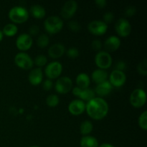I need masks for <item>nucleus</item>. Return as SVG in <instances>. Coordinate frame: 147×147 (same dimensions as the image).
<instances>
[{
	"instance_id": "obj_7",
	"label": "nucleus",
	"mask_w": 147,
	"mask_h": 147,
	"mask_svg": "<svg viewBox=\"0 0 147 147\" xmlns=\"http://www.w3.org/2000/svg\"><path fill=\"white\" fill-rule=\"evenodd\" d=\"M73 81L67 76H63L57 79L55 84V89L60 94H66L71 90Z\"/></svg>"
},
{
	"instance_id": "obj_26",
	"label": "nucleus",
	"mask_w": 147,
	"mask_h": 147,
	"mask_svg": "<svg viewBox=\"0 0 147 147\" xmlns=\"http://www.w3.org/2000/svg\"><path fill=\"white\" fill-rule=\"evenodd\" d=\"M50 43V38L45 34H41L37 40V45L40 48H45Z\"/></svg>"
},
{
	"instance_id": "obj_37",
	"label": "nucleus",
	"mask_w": 147,
	"mask_h": 147,
	"mask_svg": "<svg viewBox=\"0 0 147 147\" xmlns=\"http://www.w3.org/2000/svg\"><path fill=\"white\" fill-rule=\"evenodd\" d=\"M40 32V27L37 25H32L30 27L29 29V35H30L31 37L32 36H36Z\"/></svg>"
},
{
	"instance_id": "obj_12",
	"label": "nucleus",
	"mask_w": 147,
	"mask_h": 147,
	"mask_svg": "<svg viewBox=\"0 0 147 147\" xmlns=\"http://www.w3.org/2000/svg\"><path fill=\"white\" fill-rule=\"evenodd\" d=\"M126 81V76L124 72L114 70L109 76V83L114 87L119 88L123 86Z\"/></svg>"
},
{
	"instance_id": "obj_10",
	"label": "nucleus",
	"mask_w": 147,
	"mask_h": 147,
	"mask_svg": "<svg viewBox=\"0 0 147 147\" xmlns=\"http://www.w3.org/2000/svg\"><path fill=\"white\" fill-rule=\"evenodd\" d=\"M115 30L120 37H126L131 34V25L129 20L125 18H121L116 22L115 24Z\"/></svg>"
},
{
	"instance_id": "obj_29",
	"label": "nucleus",
	"mask_w": 147,
	"mask_h": 147,
	"mask_svg": "<svg viewBox=\"0 0 147 147\" xmlns=\"http://www.w3.org/2000/svg\"><path fill=\"white\" fill-rule=\"evenodd\" d=\"M34 63L37 66H38L39 67H43V66L45 65L47 63V58L45 55H37L34 58Z\"/></svg>"
},
{
	"instance_id": "obj_34",
	"label": "nucleus",
	"mask_w": 147,
	"mask_h": 147,
	"mask_svg": "<svg viewBox=\"0 0 147 147\" xmlns=\"http://www.w3.org/2000/svg\"><path fill=\"white\" fill-rule=\"evenodd\" d=\"M114 19V15L112 12L109 11V12H106V14L103 16V22L106 23V24H109V23H111L112 21Z\"/></svg>"
},
{
	"instance_id": "obj_15",
	"label": "nucleus",
	"mask_w": 147,
	"mask_h": 147,
	"mask_svg": "<svg viewBox=\"0 0 147 147\" xmlns=\"http://www.w3.org/2000/svg\"><path fill=\"white\" fill-rule=\"evenodd\" d=\"M28 79L30 83L32 86H38L42 82L43 72L40 67L32 69L29 73Z\"/></svg>"
},
{
	"instance_id": "obj_41",
	"label": "nucleus",
	"mask_w": 147,
	"mask_h": 147,
	"mask_svg": "<svg viewBox=\"0 0 147 147\" xmlns=\"http://www.w3.org/2000/svg\"><path fill=\"white\" fill-rule=\"evenodd\" d=\"M3 37H4V34H3L2 32H1V30H0V42H1V40H2Z\"/></svg>"
},
{
	"instance_id": "obj_27",
	"label": "nucleus",
	"mask_w": 147,
	"mask_h": 147,
	"mask_svg": "<svg viewBox=\"0 0 147 147\" xmlns=\"http://www.w3.org/2000/svg\"><path fill=\"white\" fill-rule=\"evenodd\" d=\"M60 99L59 97L55 94L49 95L46 98V103L50 107H55L59 104Z\"/></svg>"
},
{
	"instance_id": "obj_20",
	"label": "nucleus",
	"mask_w": 147,
	"mask_h": 147,
	"mask_svg": "<svg viewBox=\"0 0 147 147\" xmlns=\"http://www.w3.org/2000/svg\"><path fill=\"white\" fill-rule=\"evenodd\" d=\"M76 84L78 88L81 89L88 88L90 83V77L87 73H81L76 77Z\"/></svg>"
},
{
	"instance_id": "obj_18",
	"label": "nucleus",
	"mask_w": 147,
	"mask_h": 147,
	"mask_svg": "<svg viewBox=\"0 0 147 147\" xmlns=\"http://www.w3.org/2000/svg\"><path fill=\"white\" fill-rule=\"evenodd\" d=\"M113 89V86H111L109 81H105L103 83L98 84L95 89V93L100 97H103L109 95Z\"/></svg>"
},
{
	"instance_id": "obj_33",
	"label": "nucleus",
	"mask_w": 147,
	"mask_h": 147,
	"mask_svg": "<svg viewBox=\"0 0 147 147\" xmlns=\"http://www.w3.org/2000/svg\"><path fill=\"white\" fill-rule=\"evenodd\" d=\"M53 87V83L51 80L50 79H47V80H44L42 82V88L46 91L50 90Z\"/></svg>"
},
{
	"instance_id": "obj_39",
	"label": "nucleus",
	"mask_w": 147,
	"mask_h": 147,
	"mask_svg": "<svg viewBox=\"0 0 147 147\" xmlns=\"http://www.w3.org/2000/svg\"><path fill=\"white\" fill-rule=\"evenodd\" d=\"M95 3L96 4V5L98 6V7L99 8H104L106 5V0H96L95 1Z\"/></svg>"
},
{
	"instance_id": "obj_40",
	"label": "nucleus",
	"mask_w": 147,
	"mask_h": 147,
	"mask_svg": "<svg viewBox=\"0 0 147 147\" xmlns=\"http://www.w3.org/2000/svg\"><path fill=\"white\" fill-rule=\"evenodd\" d=\"M99 147H115L114 146H113V145L110 144H106V143H104L103 144L100 145Z\"/></svg>"
},
{
	"instance_id": "obj_11",
	"label": "nucleus",
	"mask_w": 147,
	"mask_h": 147,
	"mask_svg": "<svg viewBox=\"0 0 147 147\" xmlns=\"http://www.w3.org/2000/svg\"><path fill=\"white\" fill-rule=\"evenodd\" d=\"M32 44V37L27 33L20 34L16 40V46L21 51H27L30 50Z\"/></svg>"
},
{
	"instance_id": "obj_23",
	"label": "nucleus",
	"mask_w": 147,
	"mask_h": 147,
	"mask_svg": "<svg viewBox=\"0 0 147 147\" xmlns=\"http://www.w3.org/2000/svg\"><path fill=\"white\" fill-rule=\"evenodd\" d=\"M96 96V93L93 90L90 88L81 89L80 93L78 95V97H80V100L83 101H90V100L93 99Z\"/></svg>"
},
{
	"instance_id": "obj_6",
	"label": "nucleus",
	"mask_w": 147,
	"mask_h": 147,
	"mask_svg": "<svg viewBox=\"0 0 147 147\" xmlns=\"http://www.w3.org/2000/svg\"><path fill=\"white\" fill-rule=\"evenodd\" d=\"M14 63L19 67L23 70H30L34 65L32 57L24 52H21L16 55L14 57Z\"/></svg>"
},
{
	"instance_id": "obj_14",
	"label": "nucleus",
	"mask_w": 147,
	"mask_h": 147,
	"mask_svg": "<svg viewBox=\"0 0 147 147\" xmlns=\"http://www.w3.org/2000/svg\"><path fill=\"white\" fill-rule=\"evenodd\" d=\"M68 111L73 116L81 115L86 111V103L80 99L72 100L68 105Z\"/></svg>"
},
{
	"instance_id": "obj_3",
	"label": "nucleus",
	"mask_w": 147,
	"mask_h": 147,
	"mask_svg": "<svg viewBox=\"0 0 147 147\" xmlns=\"http://www.w3.org/2000/svg\"><path fill=\"white\" fill-rule=\"evenodd\" d=\"M44 27L49 34H57L63 29V22L58 16H50L45 20Z\"/></svg>"
},
{
	"instance_id": "obj_9",
	"label": "nucleus",
	"mask_w": 147,
	"mask_h": 147,
	"mask_svg": "<svg viewBox=\"0 0 147 147\" xmlns=\"http://www.w3.org/2000/svg\"><path fill=\"white\" fill-rule=\"evenodd\" d=\"M88 30L94 35L101 36L107 32L108 24L101 20H93L88 24Z\"/></svg>"
},
{
	"instance_id": "obj_19",
	"label": "nucleus",
	"mask_w": 147,
	"mask_h": 147,
	"mask_svg": "<svg viewBox=\"0 0 147 147\" xmlns=\"http://www.w3.org/2000/svg\"><path fill=\"white\" fill-rule=\"evenodd\" d=\"M108 77H109V74L107 72L102 69H96L91 74L92 80L97 84H100L103 82L107 81Z\"/></svg>"
},
{
	"instance_id": "obj_17",
	"label": "nucleus",
	"mask_w": 147,
	"mask_h": 147,
	"mask_svg": "<svg viewBox=\"0 0 147 147\" xmlns=\"http://www.w3.org/2000/svg\"><path fill=\"white\" fill-rule=\"evenodd\" d=\"M65 52V46L61 43H55L48 49V55L51 58L58 59L63 55Z\"/></svg>"
},
{
	"instance_id": "obj_24",
	"label": "nucleus",
	"mask_w": 147,
	"mask_h": 147,
	"mask_svg": "<svg viewBox=\"0 0 147 147\" xmlns=\"http://www.w3.org/2000/svg\"><path fill=\"white\" fill-rule=\"evenodd\" d=\"M17 31H18V29L15 24L9 23L4 26L1 32H2L3 34L7 37H13L17 34Z\"/></svg>"
},
{
	"instance_id": "obj_36",
	"label": "nucleus",
	"mask_w": 147,
	"mask_h": 147,
	"mask_svg": "<svg viewBox=\"0 0 147 147\" xmlns=\"http://www.w3.org/2000/svg\"><path fill=\"white\" fill-rule=\"evenodd\" d=\"M136 12V7L134 6H129L125 10V14L127 17H132L134 15Z\"/></svg>"
},
{
	"instance_id": "obj_4",
	"label": "nucleus",
	"mask_w": 147,
	"mask_h": 147,
	"mask_svg": "<svg viewBox=\"0 0 147 147\" xmlns=\"http://www.w3.org/2000/svg\"><path fill=\"white\" fill-rule=\"evenodd\" d=\"M112 57L110 53L106 51H99L95 56V63L99 69L106 70L112 65Z\"/></svg>"
},
{
	"instance_id": "obj_22",
	"label": "nucleus",
	"mask_w": 147,
	"mask_h": 147,
	"mask_svg": "<svg viewBox=\"0 0 147 147\" xmlns=\"http://www.w3.org/2000/svg\"><path fill=\"white\" fill-rule=\"evenodd\" d=\"M80 146L81 147H98V142L92 136H84L80 139Z\"/></svg>"
},
{
	"instance_id": "obj_8",
	"label": "nucleus",
	"mask_w": 147,
	"mask_h": 147,
	"mask_svg": "<svg viewBox=\"0 0 147 147\" xmlns=\"http://www.w3.org/2000/svg\"><path fill=\"white\" fill-rule=\"evenodd\" d=\"M63 65L58 61H53L49 63L45 69V73L50 80L55 79L61 75Z\"/></svg>"
},
{
	"instance_id": "obj_16",
	"label": "nucleus",
	"mask_w": 147,
	"mask_h": 147,
	"mask_svg": "<svg viewBox=\"0 0 147 147\" xmlns=\"http://www.w3.org/2000/svg\"><path fill=\"white\" fill-rule=\"evenodd\" d=\"M120 46L121 40L116 36H110L105 40L104 47L108 51L107 53L109 52L112 53V52L116 51L120 47Z\"/></svg>"
},
{
	"instance_id": "obj_5",
	"label": "nucleus",
	"mask_w": 147,
	"mask_h": 147,
	"mask_svg": "<svg viewBox=\"0 0 147 147\" xmlns=\"http://www.w3.org/2000/svg\"><path fill=\"white\" fill-rule=\"evenodd\" d=\"M146 101V92L141 88H136L132 91L130 96V103L134 108H141Z\"/></svg>"
},
{
	"instance_id": "obj_2",
	"label": "nucleus",
	"mask_w": 147,
	"mask_h": 147,
	"mask_svg": "<svg viewBox=\"0 0 147 147\" xmlns=\"http://www.w3.org/2000/svg\"><path fill=\"white\" fill-rule=\"evenodd\" d=\"M8 17L12 22L22 24L28 20L29 11L24 7L21 6H16L9 10Z\"/></svg>"
},
{
	"instance_id": "obj_28",
	"label": "nucleus",
	"mask_w": 147,
	"mask_h": 147,
	"mask_svg": "<svg viewBox=\"0 0 147 147\" xmlns=\"http://www.w3.org/2000/svg\"><path fill=\"white\" fill-rule=\"evenodd\" d=\"M138 123H139V127L142 129H143L144 131H146L147 129V111H144L142 114L140 115L139 118V121H138Z\"/></svg>"
},
{
	"instance_id": "obj_1",
	"label": "nucleus",
	"mask_w": 147,
	"mask_h": 147,
	"mask_svg": "<svg viewBox=\"0 0 147 147\" xmlns=\"http://www.w3.org/2000/svg\"><path fill=\"white\" fill-rule=\"evenodd\" d=\"M109 110V104L102 98H94L86 104L88 115L95 120H100L106 117Z\"/></svg>"
},
{
	"instance_id": "obj_35",
	"label": "nucleus",
	"mask_w": 147,
	"mask_h": 147,
	"mask_svg": "<svg viewBox=\"0 0 147 147\" xmlns=\"http://www.w3.org/2000/svg\"><path fill=\"white\" fill-rule=\"evenodd\" d=\"M91 47L95 51H99L102 47V42L100 40H94L91 43Z\"/></svg>"
},
{
	"instance_id": "obj_38",
	"label": "nucleus",
	"mask_w": 147,
	"mask_h": 147,
	"mask_svg": "<svg viewBox=\"0 0 147 147\" xmlns=\"http://www.w3.org/2000/svg\"><path fill=\"white\" fill-rule=\"evenodd\" d=\"M127 67V65H126V63H125L124 61H119L116 65V70H120V71H123L125 70Z\"/></svg>"
},
{
	"instance_id": "obj_25",
	"label": "nucleus",
	"mask_w": 147,
	"mask_h": 147,
	"mask_svg": "<svg viewBox=\"0 0 147 147\" xmlns=\"http://www.w3.org/2000/svg\"><path fill=\"white\" fill-rule=\"evenodd\" d=\"M93 129V125L90 121H84L81 123L80 126V131L83 136H88Z\"/></svg>"
},
{
	"instance_id": "obj_13",
	"label": "nucleus",
	"mask_w": 147,
	"mask_h": 147,
	"mask_svg": "<svg viewBox=\"0 0 147 147\" xmlns=\"http://www.w3.org/2000/svg\"><path fill=\"white\" fill-rule=\"evenodd\" d=\"M78 9V3L74 0H70L66 1L63 6L61 9V16L65 20L72 18L76 14Z\"/></svg>"
},
{
	"instance_id": "obj_30",
	"label": "nucleus",
	"mask_w": 147,
	"mask_h": 147,
	"mask_svg": "<svg viewBox=\"0 0 147 147\" xmlns=\"http://www.w3.org/2000/svg\"><path fill=\"white\" fill-rule=\"evenodd\" d=\"M137 70L142 76H146L147 75V62L146 60H144L143 62L138 65Z\"/></svg>"
},
{
	"instance_id": "obj_31",
	"label": "nucleus",
	"mask_w": 147,
	"mask_h": 147,
	"mask_svg": "<svg viewBox=\"0 0 147 147\" xmlns=\"http://www.w3.org/2000/svg\"><path fill=\"white\" fill-rule=\"evenodd\" d=\"M68 28L70 29L71 31L75 32H77L80 31L81 27H80V24L76 20H71L68 22Z\"/></svg>"
},
{
	"instance_id": "obj_21",
	"label": "nucleus",
	"mask_w": 147,
	"mask_h": 147,
	"mask_svg": "<svg viewBox=\"0 0 147 147\" xmlns=\"http://www.w3.org/2000/svg\"><path fill=\"white\" fill-rule=\"evenodd\" d=\"M32 15L35 19L44 18L46 14L45 9L40 4H34L30 7V10Z\"/></svg>"
},
{
	"instance_id": "obj_42",
	"label": "nucleus",
	"mask_w": 147,
	"mask_h": 147,
	"mask_svg": "<svg viewBox=\"0 0 147 147\" xmlns=\"http://www.w3.org/2000/svg\"><path fill=\"white\" fill-rule=\"evenodd\" d=\"M30 147H40V146H30Z\"/></svg>"
},
{
	"instance_id": "obj_32",
	"label": "nucleus",
	"mask_w": 147,
	"mask_h": 147,
	"mask_svg": "<svg viewBox=\"0 0 147 147\" xmlns=\"http://www.w3.org/2000/svg\"><path fill=\"white\" fill-rule=\"evenodd\" d=\"M67 55L70 59L76 58L79 56V50L76 47H70L67 50Z\"/></svg>"
}]
</instances>
